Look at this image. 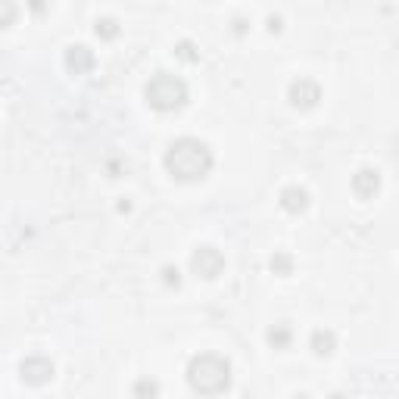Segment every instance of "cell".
I'll use <instances>...</instances> for the list:
<instances>
[{
    "mask_svg": "<svg viewBox=\"0 0 399 399\" xmlns=\"http://www.w3.org/2000/svg\"><path fill=\"white\" fill-rule=\"evenodd\" d=\"M166 169L178 181H197L213 169V150L197 137H178L166 150Z\"/></svg>",
    "mask_w": 399,
    "mask_h": 399,
    "instance_id": "cell-1",
    "label": "cell"
},
{
    "mask_svg": "<svg viewBox=\"0 0 399 399\" xmlns=\"http://www.w3.org/2000/svg\"><path fill=\"white\" fill-rule=\"evenodd\" d=\"M187 381H191V387L197 390V393L218 396L231 384V365L215 353H203L197 359H191V365H187Z\"/></svg>",
    "mask_w": 399,
    "mask_h": 399,
    "instance_id": "cell-2",
    "label": "cell"
},
{
    "mask_svg": "<svg viewBox=\"0 0 399 399\" xmlns=\"http://www.w3.org/2000/svg\"><path fill=\"white\" fill-rule=\"evenodd\" d=\"M147 100L156 109H178L187 103V84L178 75L169 72H156L150 82H147Z\"/></svg>",
    "mask_w": 399,
    "mask_h": 399,
    "instance_id": "cell-3",
    "label": "cell"
},
{
    "mask_svg": "<svg viewBox=\"0 0 399 399\" xmlns=\"http://www.w3.org/2000/svg\"><path fill=\"white\" fill-rule=\"evenodd\" d=\"M193 271H197L200 278H218L222 275V269H225V256L218 253L215 247H200L197 253H193Z\"/></svg>",
    "mask_w": 399,
    "mask_h": 399,
    "instance_id": "cell-4",
    "label": "cell"
},
{
    "mask_svg": "<svg viewBox=\"0 0 399 399\" xmlns=\"http://www.w3.org/2000/svg\"><path fill=\"white\" fill-rule=\"evenodd\" d=\"M19 371H22V381H28V384H47L53 378V362L44 356H28L19 365Z\"/></svg>",
    "mask_w": 399,
    "mask_h": 399,
    "instance_id": "cell-5",
    "label": "cell"
},
{
    "mask_svg": "<svg viewBox=\"0 0 399 399\" xmlns=\"http://www.w3.org/2000/svg\"><path fill=\"white\" fill-rule=\"evenodd\" d=\"M287 94H291V103L300 106V109H309V106H315L318 100H322V88H318L315 82H309V78H300V82H293Z\"/></svg>",
    "mask_w": 399,
    "mask_h": 399,
    "instance_id": "cell-6",
    "label": "cell"
},
{
    "mask_svg": "<svg viewBox=\"0 0 399 399\" xmlns=\"http://www.w3.org/2000/svg\"><path fill=\"white\" fill-rule=\"evenodd\" d=\"M381 187V175L374 169H362V172H356V178H353V191L359 193V197H374V191Z\"/></svg>",
    "mask_w": 399,
    "mask_h": 399,
    "instance_id": "cell-7",
    "label": "cell"
},
{
    "mask_svg": "<svg viewBox=\"0 0 399 399\" xmlns=\"http://www.w3.org/2000/svg\"><path fill=\"white\" fill-rule=\"evenodd\" d=\"M66 66L72 69V72H88V69H94V53L88 50L84 44H78V47H69V53H66Z\"/></svg>",
    "mask_w": 399,
    "mask_h": 399,
    "instance_id": "cell-8",
    "label": "cell"
},
{
    "mask_svg": "<svg viewBox=\"0 0 399 399\" xmlns=\"http://www.w3.org/2000/svg\"><path fill=\"white\" fill-rule=\"evenodd\" d=\"M281 206L287 209V213H303V209L309 206V193L303 191V187H284L281 191Z\"/></svg>",
    "mask_w": 399,
    "mask_h": 399,
    "instance_id": "cell-9",
    "label": "cell"
},
{
    "mask_svg": "<svg viewBox=\"0 0 399 399\" xmlns=\"http://www.w3.org/2000/svg\"><path fill=\"white\" fill-rule=\"evenodd\" d=\"M312 349H315L318 356L334 353V334L331 331H315L312 334Z\"/></svg>",
    "mask_w": 399,
    "mask_h": 399,
    "instance_id": "cell-10",
    "label": "cell"
},
{
    "mask_svg": "<svg viewBox=\"0 0 399 399\" xmlns=\"http://www.w3.org/2000/svg\"><path fill=\"white\" fill-rule=\"evenodd\" d=\"M156 393H159V387H156V381H137V387H135V396L137 399H156Z\"/></svg>",
    "mask_w": 399,
    "mask_h": 399,
    "instance_id": "cell-11",
    "label": "cell"
},
{
    "mask_svg": "<svg viewBox=\"0 0 399 399\" xmlns=\"http://www.w3.org/2000/svg\"><path fill=\"white\" fill-rule=\"evenodd\" d=\"M269 340L275 343V347H287V343H291V327H287V325L271 327V331H269Z\"/></svg>",
    "mask_w": 399,
    "mask_h": 399,
    "instance_id": "cell-12",
    "label": "cell"
},
{
    "mask_svg": "<svg viewBox=\"0 0 399 399\" xmlns=\"http://www.w3.org/2000/svg\"><path fill=\"white\" fill-rule=\"evenodd\" d=\"M97 35H103V38H116V35H119V26H116V19H109V16H106V19H100V22H97Z\"/></svg>",
    "mask_w": 399,
    "mask_h": 399,
    "instance_id": "cell-13",
    "label": "cell"
},
{
    "mask_svg": "<svg viewBox=\"0 0 399 399\" xmlns=\"http://www.w3.org/2000/svg\"><path fill=\"white\" fill-rule=\"evenodd\" d=\"M291 256H271V269L281 271V275H291Z\"/></svg>",
    "mask_w": 399,
    "mask_h": 399,
    "instance_id": "cell-14",
    "label": "cell"
},
{
    "mask_svg": "<svg viewBox=\"0 0 399 399\" xmlns=\"http://www.w3.org/2000/svg\"><path fill=\"white\" fill-rule=\"evenodd\" d=\"M16 13L19 10H16L13 4H0V26H10V22L16 19Z\"/></svg>",
    "mask_w": 399,
    "mask_h": 399,
    "instance_id": "cell-15",
    "label": "cell"
},
{
    "mask_svg": "<svg viewBox=\"0 0 399 399\" xmlns=\"http://www.w3.org/2000/svg\"><path fill=\"white\" fill-rule=\"evenodd\" d=\"M162 275H166V284H175V287H178V281H181V278H178V269H172V265L162 269Z\"/></svg>",
    "mask_w": 399,
    "mask_h": 399,
    "instance_id": "cell-16",
    "label": "cell"
},
{
    "mask_svg": "<svg viewBox=\"0 0 399 399\" xmlns=\"http://www.w3.org/2000/svg\"><path fill=\"white\" fill-rule=\"evenodd\" d=\"M181 57H187V60H193V53H191V44H187V41L181 44Z\"/></svg>",
    "mask_w": 399,
    "mask_h": 399,
    "instance_id": "cell-17",
    "label": "cell"
},
{
    "mask_svg": "<svg viewBox=\"0 0 399 399\" xmlns=\"http://www.w3.org/2000/svg\"><path fill=\"white\" fill-rule=\"evenodd\" d=\"M296 399H309V396H296Z\"/></svg>",
    "mask_w": 399,
    "mask_h": 399,
    "instance_id": "cell-18",
    "label": "cell"
}]
</instances>
